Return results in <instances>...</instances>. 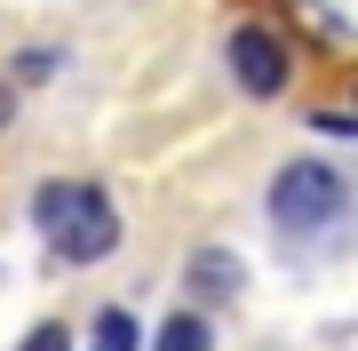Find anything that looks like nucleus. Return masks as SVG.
Wrapping results in <instances>:
<instances>
[{
  "label": "nucleus",
  "mask_w": 358,
  "mask_h": 351,
  "mask_svg": "<svg viewBox=\"0 0 358 351\" xmlns=\"http://www.w3.org/2000/svg\"><path fill=\"white\" fill-rule=\"evenodd\" d=\"M0 128H8V80H0Z\"/></svg>",
  "instance_id": "obj_9"
},
{
  "label": "nucleus",
  "mask_w": 358,
  "mask_h": 351,
  "mask_svg": "<svg viewBox=\"0 0 358 351\" xmlns=\"http://www.w3.org/2000/svg\"><path fill=\"white\" fill-rule=\"evenodd\" d=\"M231 72H239V88H247V96H279L294 64H287L279 32H263V25H239V32H231Z\"/></svg>",
  "instance_id": "obj_3"
},
{
  "label": "nucleus",
  "mask_w": 358,
  "mask_h": 351,
  "mask_svg": "<svg viewBox=\"0 0 358 351\" xmlns=\"http://www.w3.org/2000/svg\"><path fill=\"white\" fill-rule=\"evenodd\" d=\"M199 280H207V287H239V263H223V256H199Z\"/></svg>",
  "instance_id": "obj_7"
},
{
  "label": "nucleus",
  "mask_w": 358,
  "mask_h": 351,
  "mask_svg": "<svg viewBox=\"0 0 358 351\" xmlns=\"http://www.w3.org/2000/svg\"><path fill=\"white\" fill-rule=\"evenodd\" d=\"M32 223H40V240L64 263H96V256L120 247V208L103 200V184H80V176L40 184L32 192Z\"/></svg>",
  "instance_id": "obj_1"
},
{
  "label": "nucleus",
  "mask_w": 358,
  "mask_h": 351,
  "mask_svg": "<svg viewBox=\"0 0 358 351\" xmlns=\"http://www.w3.org/2000/svg\"><path fill=\"white\" fill-rule=\"evenodd\" d=\"M16 351H72V343H64V327H32V336L16 343Z\"/></svg>",
  "instance_id": "obj_8"
},
{
  "label": "nucleus",
  "mask_w": 358,
  "mask_h": 351,
  "mask_svg": "<svg viewBox=\"0 0 358 351\" xmlns=\"http://www.w3.org/2000/svg\"><path fill=\"white\" fill-rule=\"evenodd\" d=\"M152 351H207V319L199 312H167V327L152 336Z\"/></svg>",
  "instance_id": "obj_4"
},
{
  "label": "nucleus",
  "mask_w": 358,
  "mask_h": 351,
  "mask_svg": "<svg viewBox=\"0 0 358 351\" xmlns=\"http://www.w3.org/2000/svg\"><path fill=\"white\" fill-rule=\"evenodd\" d=\"M88 351H136V319L128 312H96V343Z\"/></svg>",
  "instance_id": "obj_5"
},
{
  "label": "nucleus",
  "mask_w": 358,
  "mask_h": 351,
  "mask_svg": "<svg viewBox=\"0 0 358 351\" xmlns=\"http://www.w3.org/2000/svg\"><path fill=\"white\" fill-rule=\"evenodd\" d=\"M350 208V184L319 168V160H294V168L271 184V216H279V232H327L334 216Z\"/></svg>",
  "instance_id": "obj_2"
},
{
  "label": "nucleus",
  "mask_w": 358,
  "mask_h": 351,
  "mask_svg": "<svg viewBox=\"0 0 358 351\" xmlns=\"http://www.w3.org/2000/svg\"><path fill=\"white\" fill-rule=\"evenodd\" d=\"M56 72V48H24L16 56V80H48Z\"/></svg>",
  "instance_id": "obj_6"
}]
</instances>
